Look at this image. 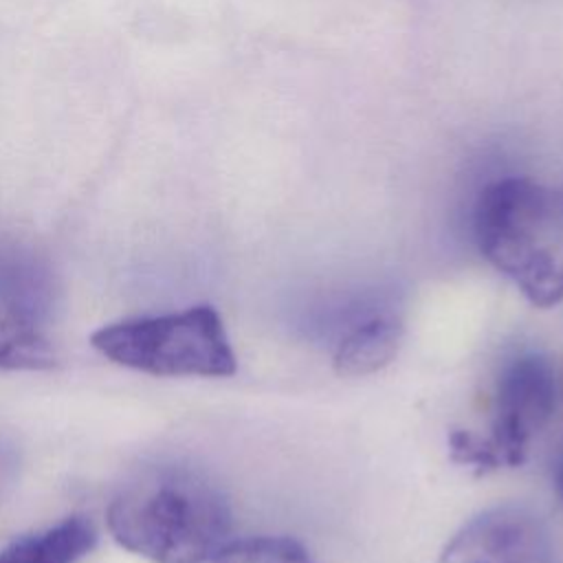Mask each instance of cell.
<instances>
[{
	"instance_id": "1",
	"label": "cell",
	"mask_w": 563,
	"mask_h": 563,
	"mask_svg": "<svg viewBox=\"0 0 563 563\" xmlns=\"http://www.w3.org/2000/svg\"><path fill=\"white\" fill-rule=\"evenodd\" d=\"M108 528L123 548L154 563H207L229 543L231 508L200 471L163 464L121 488Z\"/></svg>"
},
{
	"instance_id": "2",
	"label": "cell",
	"mask_w": 563,
	"mask_h": 563,
	"mask_svg": "<svg viewBox=\"0 0 563 563\" xmlns=\"http://www.w3.org/2000/svg\"><path fill=\"white\" fill-rule=\"evenodd\" d=\"M482 255L537 308L563 299V189L526 176L488 183L475 202Z\"/></svg>"
},
{
	"instance_id": "3",
	"label": "cell",
	"mask_w": 563,
	"mask_h": 563,
	"mask_svg": "<svg viewBox=\"0 0 563 563\" xmlns=\"http://www.w3.org/2000/svg\"><path fill=\"white\" fill-rule=\"evenodd\" d=\"M92 345L110 361L154 376H231L238 367L211 306L112 323L92 334Z\"/></svg>"
},
{
	"instance_id": "4",
	"label": "cell",
	"mask_w": 563,
	"mask_h": 563,
	"mask_svg": "<svg viewBox=\"0 0 563 563\" xmlns=\"http://www.w3.org/2000/svg\"><path fill=\"white\" fill-rule=\"evenodd\" d=\"M556 402L552 365L541 354H521L506 363L497 378L495 416L488 446L499 466H521L532 438L548 424Z\"/></svg>"
},
{
	"instance_id": "5",
	"label": "cell",
	"mask_w": 563,
	"mask_h": 563,
	"mask_svg": "<svg viewBox=\"0 0 563 563\" xmlns=\"http://www.w3.org/2000/svg\"><path fill=\"white\" fill-rule=\"evenodd\" d=\"M438 563H554V545L537 512L501 504L471 517L446 541Z\"/></svg>"
},
{
	"instance_id": "6",
	"label": "cell",
	"mask_w": 563,
	"mask_h": 563,
	"mask_svg": "<svg viewBox=\"0 0 563 563\" xmlns=\"http://www.w3.org/2000/svg\"><path fill=\"white\" fill-rule=\"evenodd\" d=\"M405 339V325L394 312H374L354 323L336 343L332 365L339 376H369L387 367Z\"/></svg>"
},
{
	"instance_id": "7",
	"label": "cell",
	"mask_w": 563,
	"mask_h": 563,
	"mask_svg": "<svg viewBox=\"0 0 563 563\" xmlns=\"http://www.w3.org/2000/svg\"><path fill=\"white\" fill-rule=\"evenodd\" d=\"M95 541V526L84 517H70L44 532L15 539L0 552V563H77Z\"/></svg>"
},
{
	"instance_id": "8",
	"label": "cell",
	"mask_w": 563,
	"mask_h": 563,
	"mask_svg": "<svg viewBox=\"0 0 563 563\" xmlns=\"http://www.w3.org/2000/svg\"><path fill=\"white\" fill-rule=\"evenodd\" d=\"M51 301L48 271L22 251L0 249V303L37 323L51 310Z\"/></svg>"
},
{
	"instance_id": "9",
	"label": "cell",
	"mask_w": 563,
	"mask_h": 563,
	"mask_svg": "<svg viewBox=\"0 0 563 563\" xmlns=\"http://www.w3.org/2000/svg\"><path fill=\"white\" fill-rule=\"evenodd\" d=\"M57 363L53 343L40 325L0 303V367L2 369H48Z\"/></svg>"
},
{
	"instance_id": "10",
	"label": "cell",
	"mask_w": 563,
	"mask_h": 563,
	"mask_svg": "<svg viewBox=\"0 0 563 563\" xmlns=\"http://www.w3.org/2000/svg\"><path fill=\"white\" fill-rule=\"evenodd\" d=\"M211 563H314L290 537H249L229 541Z\"/></svg>"
},
{
	"instance_id": "11",
	"label": "cell",
	"mask_w": 563,
	"mask_h": 563,
	"mask_svg": "<svg viewBox=\"0 0 563 563\" xmlns=\"http://www.w3.org/2000/svg\"><path fill=\"white\" fill-rule=\"evenodd\" d=\"M449 453H451L453 462L471 466L475 471V475H484V473L501 468L499 460L493 453V449L488 446L486 438H479L464 429H453L449 433Z\"/></svg>"
},
{
	"instance_id": "12",
	"label": "cell",
	"mask_w": 563,
	"mask_h": 563,
	"mask_svg": "<svg viewBox=\"0 0 563 563\" xmlns=\"http://www.w3.org/2000/svg\"><path fill=\"white\" fill-rule=\"evenodd\" d=\"M13 473H15V460L13 453L0 442V499L4 497L7 488L13 482Z\"/></svg>"
},
{
	"instance_id": "13",
	"label": "cell",
	"mask_w": 563,
	"mask_h": 563,
	"mask_svg": "<svg viewBox=\"0 0 563 563\" xmlns=\"http://www.w3.org/2000/svg\"><path fill=\"white\" fill-rule=\"evenodd\" d=\"M556 482H559V493H561V499H563V457L559 462V471H556Z\"/></svg>"
}]
</instances>
